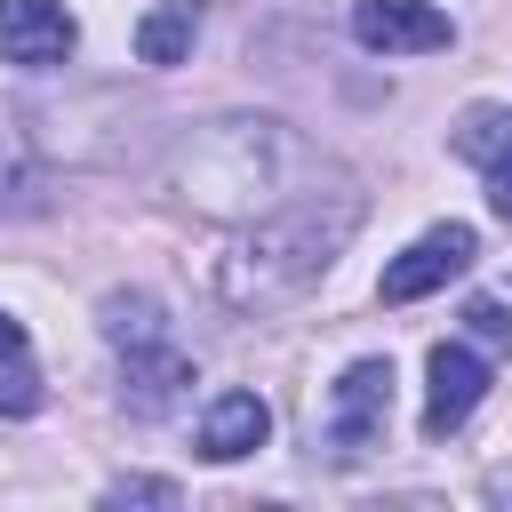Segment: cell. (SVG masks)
Listing matches in <instances>:
<instances>
[{
    "mask_svg": "<svg viewBox=\"0 0 512 512\" xmlns=\"http://www.w3.org/2000/svg\"><path fill=\"white\" fill-rule=\"evenodd\" d=\"M72 16H64V0H0V56L8 64H24V72H48V64H64L72 56Z\"/></svg>",
    "mask_w": 512,
    "mask_h": 512,
    "instance_id": "cell-6",
    "label": "cell"
},
{
    "mask_svg": "<svg viewBox=\"0 0 512 512\" xmlns=\"http://www.w3.org/2000/svg\"><path fill=\"white\" fill-rule=\"evenodd\" d=\"M480 256V232L472 224H432V232H416L392 264H384V280H376V296L384 304H416V296H432V288H448L464 264Z\"/></svg>",
    "mask_w": 512,
    "mask_h": 512,
    "instance_id": "cell-3",
    "label": "cell"
},
{
    "mask_svg": "<svg viewBox=\"0 0 512 512\" xmlns=\"http://www.w3.org/2000/svg\"><path fill=\"white\" fill-rule=\"evenodd\" d=\"M480 392H488L480 352H464V344H432V352H424V432H432V440H448V432L480 408Z\"/></svg>",
    "mask_w": 512,
    "mask_h": 512,
    "instance_id": "cell-5",
    "label": "cell"
},
{
    "mask_svg": "<svg viewBox=\"0 0 512 512\" xmlns=\"http://www.w3.org/2000/svg\"><path fill=\"white\" fill-rule=\"evenodd\" d=\"M488 208L512 224V136L496 144V160H488Z\"/></svg>",
    "mask_w": 512,
    "mask_h": 512,
    "instance_id": "cell-14",
    "label": "cell"
},
{
    "mask_svg": "<svg viewBox=\"0 0 512 512\" xmlns=\"http://www.w3.org/2000/svg\"><path fill=\"white\" fill-rule=\"evenodd\" d=\"M272 440V408L256 392H216L208 416H200V456L208 464H232V456H256Z\"/></svg>",
    "mask_w": 512,
    "mask_h": 512,
    "instance_id": "cell-7",
    "label": "cell"
},
{
    "mask_svg": "<svg viewBox=\"0 0 512 512\" xmlns=\"http://www.w3.org/2000/svg\"><path fill=\"white\" fill-rule=\"evenodd\" d=\"M104 336L112 344H160V320H152V296H104Z\"/></svg>",
    "mask_w": 512,
    "mask_h": 512,
    "instance_id": "cell-10",
    "label": "cell"
},
{
    "mask_svg": "<svg viewBox=\"0 0 512 512\" xmlns=\"http://www.w3.org/2000/svg\"><path fill=\"white\" fill-rule=\"evenodd\" d=\"M504 136H512V120L480 104V112H464V128H456V152H464V160H496V144H504Z\"/></svg>",
    "mask_w": 512,
    "mask_h": 512,
    "instance_id": "cell-11",
    "label": "cell"
},
{
    "mask_svg": "<svg viewBox=\"0 0 512 512\" xmlns=\"http://www.w3.org/2000/svg\"><path fill=\"white\" fill-rule=\"evenodd\" d=\"M0 408H8V416H32V408H40V376L24 368V352H16V368L0 376Z\"/></svg>",
    "mask_w": 512,
    "mask_h": 512,
    "instance_id": "cell-12",
    "label": "cell"
},
{
    "mask_svg": "<svg viewBox=\"0 0 512 512\" xmlns=\"http://www.w3.org/2000/svg\"><path fill=\"white\" fill-rule=\"evenodd\" d=\"M192 32H200V0H152L144 24H136V56L144 64H184Z\"/></svg>",
    "mask_w": 512,
    "mask_h": 512,
    "instance_id": "cell-9",
    "label": "cell"
},
{
    "mask_svg": "<svg viewBox=\"0 0 512 512\" xmlns=\"http://www.w3.org/2000/svg\"><path fill=\"white\" fill-rule=\"evenodd\" d=\"M112 504H176V488H168V480H120Z\"/></svg>",
    "mask_w": 512,
    "mask_h": 512,
    "instance_id": "cell-15",
    "label": "cell"
},
{
    "mask_svg": "<svg viewBox=\"0 0 512 512\" xmlns=\"http://www.w3.org/2000/svg\"><path fill=\"white\" fill-rule=\"evenodd\" d=\"M352 40L376 56H432L456 40V24L432 0H352Z\"/></svg>",
    "mask_w": 512,
    "mask_h": 512,
    "instance_id": "cell-4",
    "label": "cell"
},
{
    "mask_svg": "<svg viewBox=\"0 0 512 512\" xmlns=\"http://www.w3.org/2000/svg\"><path fill=\"white\" fill-rule=\"evenodd\" d=\"M464 320H472V336L512 344V320H504V304H496V296H472V304H464Z\"/></svg>",
    "mask_w": 512,
    "mask_h": 512,
    "instance_id": "cell-13",
    "label": "cell"
},
{
    "mask_svg": "<svg viewBox=\"0 0 512 512\" xmlns=\"http://www.w3.org/2000/svg\"><path fill=\"white\" fill-rule=\"evenodd\" d=\"M184 384H192V360L184 352H168V344H136L128 352V400H136V416H160Z\"/></svg>",
    "mask_w": 512,
    "mask_h": 512,
    "instance_id": "cell-8",
    "label": "cell"
},
{
    "mask_svg": "<svg viewBox=\"0 0 512 512\" xmlns=\"http://www.w3.org/2000/svg\"><path fill=\"white\" fill-rule=\"evenodd\" d=\"M352 224H360V200H336L328 216H320V200H312V208H288V216L256 224V232L216 264V296L240 304V312L288 304L296 288H312V280L336 264V248L352 240Z\"/></svg>",
    "mask_w": 512,
    "mask_h": 512,
    "instance_id": "cell-1",
    "label": "cell"
},
{
    "mask_svg": "<svg viewBox=\"0 0 512 512\" xmlns=\"http://www.w3.org/2000/svg\"><path fill=\"white\" fill-rule=\"evenodd\" d=\"M320 432H328V456H344V464L384 448V432H392V360H352L328 392Z\"/></svg>",
    "mask_w": 512,
    "mask_h": 512,
    "instance_id": "cell-2",
    "label": "cell"
},
{
    "mask_svg": "<svg viewBox=\"0 0 512 512\" xmlns=\"http://www.w3.org/2000/svg\"><path fill=\"white\" fill-rule=\"evenodd\" d=\"M16 352H24V320H16V312H0V360H16Z\"/></svg>",
    "mask_w": 512,
    "mask_h": 512,
    "instance_id": "cell-16",
    "label": "cell"
}]
</instances>
